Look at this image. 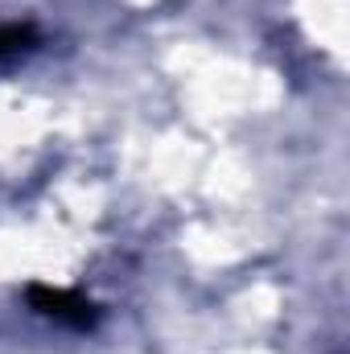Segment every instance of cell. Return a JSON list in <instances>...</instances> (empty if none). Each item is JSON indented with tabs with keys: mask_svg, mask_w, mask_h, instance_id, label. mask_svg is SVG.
I'll list each match as a JSON object with an SVG mask.
<instances>
[{
	"mask_svg": "<svg viewBox=\"0 0 350 354\" xmlns=\"http://www.w3.org/2000/svg\"><path fill=\"white\" fill-rule=\"evenodd\" d=\"M29 305L58 322V326H71V330H95L99 326V305L87 301L83 292H71V288H50V284H29Z\"/></svg>",
	"mask_w": 350,
	"mask_h": 354,
	"instance_id": "cell-1",
	"label": "cell"
},
{
	"mask_svg": "<svg viewBox=\"0 0 350 354\" xmlns=\"http://www.w3.org/2000/svg\"><path fill=\"white\" fill-rule=\"evenodd\" d=\"M37 29L25 21V25H0V66L4 62H17V58H25V54H33L37 50Z\"/></svg>",
	"mask_w": 350,
	"mask_h": 354,
	"instance_id": "cell-2",
	"label": "cell"
}]
</instances>
